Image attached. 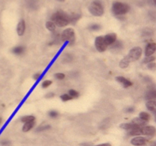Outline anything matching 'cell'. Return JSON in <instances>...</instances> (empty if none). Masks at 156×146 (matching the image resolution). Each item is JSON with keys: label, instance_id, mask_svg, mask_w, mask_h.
Returning a JSON list of instances; mask_svg holds the SVG:
<instances>
[{"label": "cell", "instance_id": "obj_1", "mask_svg": "<svg viewBox=\"0 0 156 146\" xmlns=\"http://www.w3.org/2000/svg\"><path fill=\"white\" fill-rule=\"evenodd\" d=\"M51 21L59 28H63L72 24V15L68 14L62 10H59L52 15Z\"/></svg>", "mask_w": 156, "mask_h": 146}, {"label": "cell", "instance_id": "obj_2", "mask_svg": "<svg viewBox=\"0 0 156 146\" xmlns=\"http://www.w3.org/2000/svg\"><path fill=\"white\" fill-rule=\"evenodd\" d=\"M88 9L89 12L95 17H101V16H103L104 13H105V8H104L103 4L98 0H95L91 2L89 6Z\"/></svg>", "mask_w": 156, "mask_h": 146}, {"label": "cell", "instance_id": "obj_3", "mask_svg": "<svg viewBox=\"0 0 156 146\" xmlns=\"http://www.w3.org/2000/svg\"><path fill=\"white\" fill-rule=\"evenodd\" d=\"M129 10V6L126 3L120 2H115L113 3L112 11L115 16H121L127 13Z\"/></svg>", "mask_w": 156, "mask_h": 146}, {"label": "cell", "instance_id": "obj_4", "mask_svg": "<svg viewBox=\"0 0 156 146\" xmlns=\"http://www.w3.org/2000/svg\"><path fill=\"white\" fill-rule=\"evenodd\" d=\"M61 40L62 42H68L70 45L74 44L75 41V33L72 28H67L62 32L61 35Z\"/></svg>", "mask_w": 156, "mask_h": 146}, {"label": "cell", "instance_id": "obj_5", "mask_svg": "<svg viewBox=\"0 0 156 146\" xmlns=\"http://www.w3.org/2000/svg\"><path fill=\"white\" fill-rule=\"evenodd\" d=\"M142 55V49L140 47H134L129 52V54L126 56L129 62H134V61L138 60Z\"/></svg>", "mask_w": 156, "mask_h": 146}, {"label": "cell", "instance_id": "obj_6", "mask_svg": "<svg viewBox=\"0 0 156 146\" xmlns=\"http://www.w3.org/2000/svg\"><path fill=\"white\" fill-rule=\"evenodd\" d=\"M95 47L98 52L100 53H103V52L106 51L108 46L105 44V40H104L103 36L97 37L95 39Z\"/></svg>", "mask_w": 156, "mask_h": 146}, {"label": "cell", "instance_id": "obj_7", "mask_svg": "<svg viewBox=\"0 0 156 146\" xmlns=\"http://www.w3.org/2000/svg\"><path fill=\"white\" fill-rule=\"evenodd\" d=\"M141 134L142 135H146V136H150L153 137L155 134V128L153 126H144L141 127Z\"/></svg>", "mask_w": 156, "mask_h": 146}, {"label": "cell", "instance_id": "obj_8", "mask_svg": "<svg viewBox=\"0 0 156 146\" xmlns=\"http://www.w3.org/2000/svg\"><path fill=\"white\" fill-rule=\"evenodd\" d=\"M131 144L134 146H143L146 144L147 143V139L144 137L137 136V137H134L132 140L130 141Z\"/></svg>", "mask_w": 156, "mask_h": 146}, {"label": "cell", "instance_id": "obj_9", "mask_svg": "<svg viewBox=\"0 0 156 146\" xmlns=\"http://www.w3.org/2000/svg\"><path fill=\"white\" fill-rule=\"evenodd\" d=\"M117 39V35L115 33H110L104 36V40H105V44L107 46H112L113 43L116 41Z\"/></svg>", "mask_w": 156, "mask_h": 146}, {"label": "cell", "instance_id": "obj_10", "mask_svg": "<svg viewBox=\"0 0 156 146\" xmlns=\"http://www.w3.org/2000/svg\"><path fill=\"white\" fill-rule=\"evenodd\" d=\"M156 50V45L154 42H151V43H149L147 46H146V49H145V56H152Z\"/></svg>", "mask_w": 156, "mask_h": 146}, {"label": "cell", "instance_id": "obj_11", "mask_svg": "<svg viewBox=\"0 0 156 146\" xmlns=\"http://www.w3.org/2000/svg\"><path fill=\"white\" fill-rule=\"evenodd\" d=\"M115 80H117L118 82H119L124 87V88H129V87H131L133 85V83L131 82L130 80H129L128 79H126V77H122V76H119V77H115Z\"/></svg>", "mask_w": 156, "mask_h": 146}, {"label": "cell", "instance_id": "obj_12", "mask_svg": "<svg viewBox=\"0 0 156 146\" xmlns=\"http://www.w3.org/2000/svg\"><path fill=\"white\" fill-rule=\"evenodd\" d=\"M25 21H24V20H20L17 27V35H18L19 36H22V35H24V32H25Z\"/></svg>", "mask_w": 156, "mask_h": 146}, {"label": "cell", "instance_id": "obj_13", "mask_svg": "<svg viewBox=\"0 0 156 146\" xmlns=\"http://www.w3.org/2000/svg\"><path fill=\"white\" fill-rule=\"evenodd\" d=\"M35 124V121H29V122H26L24 123V126L22 127V131L24 132H28L30 130H31L34 127Z\"/></svg>", "mask_w": 156, "mask_h": 146}, {"label": "cell", "instance_id": "obj_14", "mask_svg": "<svg viewBox=\"0 0 156 146\" xmlns=\"http://www.w3.org/2000/svg\"><path fill=\"white\" fill-rule=\"evenodd\" d=\"M132 124H133L134 125H136V127H142L146 126V124H147V122L146 121H144L143 120L140 118V117H136V118L133 119L132 121Z\"/></svg>", "mask_w": 156, "mask_h": 146}, {"label": "cell", "instance_id": "obj_15", "mask_svg": "<svg viewBox=\"0 0 156 146\" xmlns=\"http://www.w3.org/2000/svg\"><path fill=\"white\" fill-rule=\"evenodd\" d=\"M146 107L149 111L152 112V113H155L156 110V102L154 100H149L148 102L146 103Z\"/></svg>", "mask_w": 156, "mask_h": 146}, {"label": "cell", "instance_id": "obj_16", "mask_svg": "<svg viewBox=\"0 0 156 146\" xmlns=\"http://www.w3.org/2000/svg\"><path fill=\"white\" fill-rule=\"evenodd\" d=\"M135 127H136V125H134L132 123H123L120 125V128L126 130V131H130V130L133 129Z\"/></svg>", "mask_w": 156, "mask_h": 146}, {"label": "cell", "instance_id": "obj_17", "mask_svg": "<svg viewBox=\"0 0 156 146\" xmlns=\"http://www.w3.org/2000/svg\"><path fill=\"white\" fill-rule=\"evenodd\" d=\"M129 135L130 136H140L142 135L141 127H135L133 129L129 131Z\"/></svg>", "mask_w": 156, "mask_h": 146}, {"label": "cell", "instance_id": "obj_18", "mask_svg": "<svg viewBox=\"0 0 156 146\" xmlns=\"http://www.w3.org/2000/svg\"><path fill=\"white\" fill-rule=\"evenodd\" d=\"M129 63H130L129 60L127 59L126 56H125L121 61H120L119 66L122 68V69H126V67H128Z\"/></svg>", "mask_w": 156, "mask_h": 146}, {"label": "cell", "instance_id": "obj_19", "mask_svg": "<svg viewBox=\"0 0 156 146\" xmlns=\"http://www.w3.org/2000/svg\"><path fill=\"white\" fill-rule=\"evenodd\" d=\"M139 117L141 119V120H143L144 121H146V122H148L151 119L150 114L146 113V112H141V113H140Z\"/></svg>", "mask_w": 156, "mask_h": 146}, {"label": "cell", "instance_id": "obj_20", "mask_svg": "<svg viewBox=\"0 0 156 146\" xmlns=\"http://www.w3.org/2000/svg\"><path fill=\"white\" fill-rule=\"evenodd\" d=\"M46 29L49 30L50 31H55L56 30V25L54 24V23L53 21H47L46 23Z\"/></svg>", "mask_w": 156, "mask_h": 146}, {"label": "cell", "instance_id": "obj_21", "mask_svg": "<svg viewBox=\"0 0 156 146\" xmlns=\"http://www.w3.org/2000/svg\"><path fill=\"white\" fill-rule=\"evenodd\" d=\"M35 121V117L32 115H28V116H24V117H21L20 121L23 123L29 122V121Z\"/></svg>", "mask_w": 156, "mask_h": 146}, {"label": "cell", "instance_id": "obj_22", "mask_svg": "<svg viewBox=\"0 0 156 146\" xmlns=\"http://www.w3.org/2000/svg\"><path fill=\"white\" fill-rule=\"evenodd\" d=\"M24 51V48L22 47V46H17V47L13 48V49L12 50L14 54L16 55H20V54H22Z\"/></svg>", "mask_w": 156, "mask_h": 146}, {"label": "cell", "instance_id": "obj_23", "mask_svg": "<svg viewBox=\"0 0 156 146\" xmlns=\"http://www.w3.org/2000/svg\"><path fill=\"white\" fill-rule=\"evenodd\" d=\"M122 46H123L122 43L121 42H119H119H116L115 41V42L112 45V49H116V50L121 49L122 48Z\"/></svg>", "mask_w": 156, "mask_h": 146}, {"label": "cell", "instance_id": "obj_24", "mask_svg": "<svg viewBox=\"0 0 156 146\" xmlns=\"http://www.w3.org/2000/svg\"><path fill=\"white\" fill-rule=\"evenodd\" d=\"M68 95L72 97V99H76V98H79V92L74 89L69 90V91H68Z\"/></svg>", "mask_w": 156, "mask_h": 146}, {"label": "cell", "instance_id": "obj_25", "mask_svg": "<svg viewBox=\"0 0 156 146\" xmlns=\"http://www.w3.org/2000/svg\"><path fill=\"white\" fill-rule=\"evenodd\" d=\"M61 99L63 102H68V101L72 100L73 99L69 95H68V94H64V95H62L61 96Z\"/></svg>", "mask_w": 156, "mask_h": 146}, {"label": "cell", "instance_id": "obj_26", "mask_svg": "<svg viewBox=\"0 0 156 146\" xmlns=\"http://www.w3.org/2000/svg\"><path fill=\"white\" fill-rule=\"evenodd\" d=\"M154 59H155V58H154V56H146V58L144 59V63H152Z\"/></svg>", "mask_w": 156, "mask_h": 146}, {"label": "cell", "instance_id": "obj_27", "mask_svg": "<svg viewBox=\"0 0 156 146\" xmlns=\"http://www.w3.org/2000/svg\"><path fill=\"white\" fill-rule=\"evenodd\" d=\"M147 99H155V92L154 91H150L147 92V95H146Z\"/></svg>", "mask_w": 156, "mask_h": 146}, {"label": "cell", "instance_id": "obj_28", "mask_svg": "<svg viewBox=\"0 0 156 146\" xmlns=\"http://www.w3.org/2000/svg\"><path fill=\"white\" fill-rule=\"evenodd\" d=\"M101 25H99V24H92V25L90 26V30H91V31H99L100 29H101Z\"/></svg>", "mask_w": 156, "mask_h": 146}, {"label": "cell", "instance_id": "obj_29", "mask_svg": "<svg viewBox=\"0 0 156 146\" xmlns=\"http://www.w3.org/2000/svg\"><path fill=\"white\" fill-rule=\"evenodd\" d=\"M52 84V81L50 80H44L43 82H42V88H48L49 86H50Z\"/></svg>", "mask_w": 156, "mask_h": 146}, {"label": "cell", "instance_id": "obj_30", "mask_svg": "<svg viewBox=\"0 0 156 146\" xmlns=\"http://www.w3.org/2000/svg\"><path fill=\"white\" fill-rule=\"evenodd\" d=\"M58 113H57V111H55V110H52V111H50V113H49V116H50L51 118H57V117H58Z\"/></svg>", "mask_w": 156, "mask_h": 146}, {"label": "cell", "instance_id": "obj_31", "mask_svg": "<svg viewBox=\"0 0 156 146\" xmlns=\"http://www.w3.org/2000/svg\"><path fill=\"white\" fill-rule=\"evenodd\" d=\"M55 77L58 80H63L65 77V75L63 73H57L55 74Z\"/></svg>", "mask_w": 156, "mask_h": 146}, {"label": "cell", "instance_id": "obj_32", "mask_svg": "<svg viewBox=\"0 0 156 146\" xmlns=\"http://www.w3.org/2000/svg\"><path fill=\"white\" fill-rule=\"evenodd\" d=\"M54 96H55V94L53 93V92H49V93L45 95V98L46 99H52Z\"/></svg>", "mask_w": 156, "mask_h": 146}, {"label": "cell", "instance_id": "obj_33", "mask_svg": "<svg viewBox=\"0 0 156 146\" xmlns=\"http://www.w3.org/2000/svg\"><path fill=\"white\" fill-rule=\"evenodd\" d=\"M50 126H43V127H40L38 128V131H45V130H48L50 129Z\"/></svg>", "mask_w": 156, "mask_h": 146}, {"label": "cell", "instance_id": "obj_34", "mask_svg": "<svg viewBox=\"0 0 156 146\" xmlns=\"http://www.w3.org/2000/svg\"><path fill=\"white\" fill-rule=\"evenodd\" d=\"M40 76H41V73H35V74L33 75V78H34V80H38V79L39 78V77H40Z\"/></svg>", "mask_w": 156, "mask_h": 146}, {"label": "cell", "instance_id": "obj_35", "mask_svg": "<svg viewBox=\"0 0 156 146\" xmlns=\"http://www.w3.org/2000/svg\"><path fill=\"white\" fill-rule=\"evenodd\" d=\"M95 146H112V144L110 143H104V144H98V145Z\"/></svg>", "mask_w": 156, "mask_h": 146}, {"label": "cell", "instance_id": "obj_36", "mask_svg": "<svg viewBox=\"0 0 156 146\" xmlns=\"http://www.w3.org/2000/svg\"><path fill=\"white\" fill-rule=\"evenodd\" d=\"M154 66H155V64L154 63H148V68H150V69H153L154 68Z\"/></svg>", "mask_w": 156, "mask_h": 146}, {"label": "cell", "instance_id": "obj_37", "mask_svg": "<svg viewBox=\"0 0 156 146\" xmlns=\"http://www.w3.org/2000/svg\"><path fill=\"white\" fill-rule=\"evenodd\" d=\"M134 111L133 108H129L128 110H127V113H133Z\"/></svg>", "mask_w": 156, "mask_h": 146}, {"label": "cell", "instance_id": "obj_38", "mask_svg": "<svg viewBox=\"0 0 156 146\" xmlns=\"http://www.w3.org/2000/svg\"><path fill=\"white\" fill-rule=\"evenodd\" d=\"M2 117H0V124H1V123H2Z\"/></svg>", "mask_w": 156, "mask_h": 146}, {"label": "cell", "instance_id": "obj_39", "mask_svg": "<svg viewBox=\"0 0 156 146\" xmlns=\"http://www.w3.org/2000/svg\"><path fill=\"white\" fill-rule=\"evenodd\" d=\"M58 1H60V2H64V0H58Z\"/></svg>", "mask_w": 156, "mask_h": 146}]
</instances>
